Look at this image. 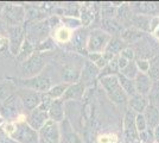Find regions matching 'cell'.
<instances>
[{
  "instance_id": "1",
  "label": "cell",
  "mask_w": 159,
  "mask_h": 143,
  "mask_svg": "<svg viewBox=\"0 0 159 143\" xmlns=\"http://www.w3.org/2000/svg\"><path fill=\"white\" fill-rule=\"evenodd\" d=\"M100 83L106 91L108 98L115 104H125L128 102V95L125 93V91L120 86L118 75H111L100 79Z\"/></svg>"
},
{
  "instance_id": "2",
  "label": "cell",
  "mask_w": 159,
  "mask_h": 143,
  "mask_svg": "<svg viewBox=\"0 0 159 143\" xmlns=\"http://www.w3.org/2000/svg\"><path fill=\"white\" fill-rule=\"evenodd\" d=\"M20 99L16 94H10L4 102L0 104V117L7 123L17 121L21 109Z\"/></svg>"
},
{
  "instance_id": "3",
  "label": "cell",
  "mask_w": 159,
  "mask_h": 143,
  "mask_svg": "<svg viewBox=\"0 0 159 143\" xmlns=\"http://www.w3.org/2000/svg\"><path fill=\"white\" fill-rule=\"evenodd\" d=\"M112 36L105 32L102 29H96L90 32L88 36V41H87V50L89 53H105L108 42L111 41Z\"/></svg>"
},
{
  "instance_id": "4",
  "label": "cell",
  "mask_w": 159,
  "mask_h": 143,
  "mask_svg": "<svg viewBox=\"0 0 159 143\" xmlns=\"http://www.w3.org/2000/svg\"><path fill=\"white\" fill-rule=\"evenodd\" d=\"M8 137L13 138L18 143H39L38 131L33 130L26 122L16 123V130Z\"/></svg>"
},
{
  "instance_id": "5",
  "label": "cell",
  "mask_w": 159,
  "mask_h": 143,
  "mask_svg": "<svg viewBox=\"0 0 159 143\" xmlns=\"http://www.w3.org/2000/svg\"><path fill=\"white\" fill-rule=\"evenodd\" d=\"M45 66V60L40 53H33L27 60L21 63V73L26 79L34 78Z\"/></svg>"
},
{
  "instance_id": "6",
  "label": "cell",
  "mask_w": 159,
  "mask_h": 143,
  "mask_svg": "<svg viewBox=\"0 0 159 143\" xmlns=\"http://www.w3.org/2000/svg\"><path fill=\"white\" fill-rule=\"evenodd\" d=\"M50 29H51V27L49 25L48 21H36V23L31 24L30 29L27 30L26 40L32 44L33 47H34L36 43H37V44H40L42 42H44L47 40Z\"/></svg>"
},
{
  "instance_id": "7",
  "label": "cell",
  "mask_w": 159,
  "mask_h": 143,
  "mask_svg": "<svg viewBox=\"0 0 159 143\" xmlns=\"http://www.w3.org/2000/svg\"><path fill=\"white\" fill-rule=\"evenodd\" d=\"M2 19L8 26H20L24 19L26 18V13L23 6L17 5H6L2 8Z\"/></svg>"
},
{
  "instance_id": "8",
  "label": "cell",
  "mask_w": 159,
  "mask_h": 143,
  "mask_svg": "<svg viewBox=\"0 0 159 143\" xmlns=\"http://www.w3.org/2000/svg\"><path fill=\"white\" fill-rule=\"evenodd\" d=\"M124 141L125 143H135L139 141V132L135 126V112L128 109L124 117Z\"/></svg>"
},
{
  "instance_id": "9",
  "label": "cell",
  "mask_w": 159,
  "mask_h": 143,
  "mask_svg": "<svg viewBox=\"0 0 159 143\" xmlns=\"http://www.w3.org/2000/svg\"><path fill=\"white\" fill-rule=\"evenodd\" d=\"M39 143H60L61 134L57 123L48 121L47 124L39 130Z\"/></svg>"
},
{
  "instance_id": "10",
  "label": "cell",
  "mask_w": 159,
  "mask_h": 143,
  "mask_svg": "<svg viewBox=\"0 0 159 143\" xmlns=\"http://www.w3.org/2000/svg\"><path fill=\"white\" fill-rule=\"evenodd\" d=\"M25 41V31L21 26H8V47L13 55L19 54V50Z\"/></svg>"
},
{
  "instance_id": "11",
  "label": "cell",
  "mask_w": 159,
  "mask_h": 143,
  "mask_svg": "<svg viewBox=\"0 0 159 143\" xmlns=\"http://www.w3.org/2000/svg\"><path fill=\"white\" fill-rule=\"evenodd\" d=\"M23 91L24 92H21L19 94L20 102H21L24 109L29 112H31L40 105L44 94L39 93V92H36V91H32V89H23Z\"/></svg>"
},
{
  "instance_id": "12",
  "label": "cell",
  "mask_w": 159,
  "mask_h": 143,
  "mask_svg": "<svg viewBox=\"0 0 159 143\" xmlns=\"http://www.w3.org/2000/svg\"><path fill=\"white\" fill-rule=\"evenodd\" d=\"M20 83L24 85L29 89H32L39 93H48V91L51 88V80L45 76H34L25 80H20Z\"/></svg>"
},
{
  "instance_id": "13",
  "label": "cell",
  "mask_w": 159,
  "mask_h": 143,
  "mask_svg": "<svg viewBox=\"0 0 159 143\" xmlns=\"http://www.w3.org/2000/svg\"><path fill=\"white\" fill-rule=\"evenodd\" d=\"M49 119L50 118H49V113L47 111H43L39 107H37V109H34L29 113V116L26 118V123L33 130L39 131L47 124Z\"/></svg>"
},
{
  "instance_id": "14",
  "label": "cell",
  "mask_w": 159,
  "mask_h": 143,
  "mask_svg": "<svg viewBox=\"0 0 159 143\" xmlns=\"http://www.w3.org/2000/svg\"><path fill=\"white\" fill-rule=\"evenodd\" d=\"M134 83H135V89L137 93L141 95H147L151 91L152 87V79L146 74V73H138V75L134 79Z\"/></svg>"
},
{
  "instance_id": "15",
  "label": "cell",
  "mask_w": 159,
  "mask_h": 143,
  "mask_svg": "<svg viewBox=\"0 0 159 143\" xmlns=\"http://www.w3.org/2000/svg\"><path fill=\"white\" fill-rule=\"evenodd\" d=\"M64 112H66V110H64V102L62 99L53 100L51 106H50V109L48 111L50 121H52L55 123L63 122L66 119L64 118Z\"/></svg>"
},
{
  "instance_id": "16",
  "label": "cell",
  "mask_w": 159,
  "mask_h": 143,
  "mask_svg": "<svg viewBox=\"0 0 159 143\" xmlns=\"http://www.w3.org/2000/svg\"><path fill=\"white\" fill-rule=\"evenodd\" d=\"M128 105H129V109L132 110L133 112L139 115V113L145 112L146 107L150 105V102H148V99L146 98L145 95L137 93L135 95H133L128 99Z\"/></svg>"
},
{
  "instance_id": "17",
  "label": "cell",
  "mask_w": 159,
  "mask_h": 143,
  "mask_svg": "<svg viewBox=\"0 0 159 143\" xmlns=\"http://www.w3.org/2000/svg\"><path fill=\"white\" fill-rule=\"evenodd\" d=\"M83 93H84V85L82 82L73 83V85H69V87L66 91L64 95L62 97V100L63 102L79 100L83 97Z\"/></svg>"
},
{
  "instance_id": "18",
  "label": "cell",
  "mask_w": 159,
  "mask_h": 143,
  "mask_svg": "<svg viewBox=\"0 0 159 143\" xmlns=\"http://www.w3.org/2000/svg\"><path fill=\"white\" fill-rule=\"evenodd\" d=\"M143 115L145 116L146 123H147V128H148V129H156L159 125V109L158 107H156V106H153V105H148Z\"/></svg>"
},
{
  "instance_id": "19",
  "label": "cell",
  "mask_w": 159,
  "mask_h": 143,
  "mask_svg": "<svg viewBox=\"0 0 159 143\" xmlns=\"http://www.w3.org/2000/svg\"><path fill=\"white\" fill-rule=\"evenodd\" d=\"M100 74L99 68L95 66V63L90 61H87L84 63V67L82 69V73H81V82L84 85V82L87 81H92L93 79L98 78Z\"/></svg>"
},
{
  "instance_id": "20",
  "label": "cell",
  "mask_w": 159,
  "mask_h": 143,
  "mask_svg": "<svg viewBox=\"0 0 159 143\" xmlns=\"http://www.w3.org/2000/svg\"><path fill=\"white\" fill-rule=\"evenodd\" d=\"M124 49H125V42L122 41L120 37L114 36L111 38V41L108 42L106 49H105V53L111 54L113 56H119Z\"/></svg>"
},
{
  "instance_id": "21",
  "label": "cell",
  "mask_w": 159,
  "mask_h": 143,
  "mask_svg": "<svg viewBox=\"0 0 159 143\" xmlns=\"http://www.w3.org/2000/svg\"><path fill=\"white\" fill-rule=\"evenodd\" d=\"M131 23L137 30H143V31H150L151 30V19L147 16L143 14H134L131 18Z\"/></svg>"
},
{
  "instance_id": "22",
  "label": "cell",
  "mask_w": 159,
  "mask_h": 143,
  "mask_svg": "<svg viewBox=\"0 0 159 143\" xmlns=\"http://www.w3.org/2000/svg\"><path fill=\"white\" fill-rule=\"evenodd\" d=\"M118 78H119L120 86H121L122 89L125 91V93L128 95V98H131V97L137 94V89H135V83H134V80L128 79V78L124 76V75L120 74V73L118 74Z\"/></svg>"
},
{
  "instance_id": "23",
  "label": "cell",
  "mask_w": 159,
  "mask_h": 143,
  "mask_svg": "<svg viewBox=\"0 0 159 143\" xmlns=\"http://www.w3.org/2000/svg\"><path fill=\"white\" fill-rule=\"evenodd\" d=\"M69 85L68 83H58V85H55L51 88L48 91L47 94L52 99V100H56V99H62V97L64 95L66 91L68 89Z\"/></svg>"
},
{
  "instance_id": "24",
  "label": "cell",
  "mask_w": 159,
  "mask_h": 143,
  "mask_svg": "<svg viewBox=\"0 0 159 143\" xmlns=\"http://www.w3.org/2000/svg\"><path fill=\"white\" fill-rule=\"evenodd\" d=\"M102 27H103L105 32H107L111 36L121 34V24H119V21H115L114 19H103Z\"/></svg>"
},
{
  "instance_id": "25",
  "label": "cell",
  "mask_w": 159,
  "mask_h": 143,
  "mask_svg": "<svg viewBox=\"0 0 159 143\" xmlns=\"http://www.w3.org/2000/svg\"><path fill=\"white\" fill-rule=\"evenodd\" d=\"M141 37H143V32L137 29H127L121 34V40L124 42H128V43L139 41Z\"/></svg>"
},
{
  "instance_id": "26",
  "label": "cell",
  "mask_w": 159,
  "mask_h": 143,
  "mask_svg": "<svg viewBox=\"0 0 159 143\" xmlns=\"http://www.w3.org/2000/svg\"><path fill=\"white\" fill-rule=\"evenodd\" d=\"M63 123L66 124L64 128H63V136H64V141L66 143H82L80 137L73 131V128L70 126V124L66 122V121H63Z\"/></svg>"
},
{
  "instance_id": "27",
  "label": "cell",
  "mask_w": 159,
  "mask_h": 143,
  "mask_svg": "<svg viewBox=\"0 0 159 143\" xmlns=\"http://www.w3.org/2000/svg\"><path fill=\"white\" fill-rule=\"evenodd\" d=\"M87 41H88V38H87V35L84 30H76V32L73 35L74 44H75V45L77 47V49H80V50L84 47V45L87 47Z\"/></svg>"
},
{
  "instance_id": "28",
  "label": "cell",
  "mask_w": 159,
  "mask_h": 143,
  "mask_svg": "<svg viewBox=\"0 0 159 143\" xmlns=\"http://www.w3.org/2000/svg\"><path fill=\"white\" fill-rule=\"evenodd\" d=\"M33 49H34V47H33L32 44H31V43L25 38V41H24V43H23V45H21V48H20V50H19L18 59H19V60H24V61L27 60V59L32 55Z\"/></svg>"
},
{
  "instance_id": "29",
  "label": "cell",
  "mask_w": 159,
  "mask_h": 143,
  "mask_svg": "<svg viewBox=\"0 0 159 143\" xmlns=\"http://www.w3.org/2000/svg\"><path fill=\"white\" fill-rule=\"evenodd\" d=\"M148 102H150V105H153L156 107H158L159 104V80L154 81L152 83V87H151V91L148 93Z\"/></svg>"
},
{
  "instance_id": "30",
  "label": "cell",
  "mask_w": 159,
  "mask_h": 143,
  "mask_svg": "<svg viewBox=\"0 0 159 143\" xmlns=\"http://www.w3.org/2000/svg\"><path fill=\"white\" fill-rule=\"evenodd\" d=\"M138 73H139V69H138L137 63L134 61H131L125 68L120 72V74H122L124 76L128 78V79H132V80L135 79V76L138 75Z\"/></svg>"
},
{
  "instance_id": "31",
  "label": "cell",
  "mask_w": 159,
  "mask_h": 143,
  "mask_svg": "<svg viewBox=\"0 0 159 143\" xmlns=\"http://www.w3.org/2000/svg\"><path fill=\"white\" fill-rule=\"evenodd\" d=\"M157 8H158V6L156 4H153V2H140V4L135 5V10L143 16L153 13V12L157 11Z\"/></svg>"
},
{
  "instance_id": "32",
  "label": "cell",
  "mask_w": 159,
  "mask_h": 143,
  "mask_svg": "<svg viewBox=\"0 0 159 143\" xmlns=\"http://www.w3.org/2000/svg\"><path fill=\"white\" fill-rule=\"evenodd\" d=\"M148 76L154 81L159 80V57L156 56L150 61V69H148Z\"/></svg>"
},
{
  "instance_id": "33",
  "label": "cell",
  "mask_w": 159,
  "mask_h": 143,
  "mask_svg": "<svg viewBox=\"0 0 159 143\" xmlns=\"http://www.w3.org/2000/svg\"><path fill=\"white\" fill-rule=\"evenodd\" d=\"M139 141L141 143H152L154 141V132L152 129H147L139 132Z\"/></svg>"
},
{
  "instance_id": "34",
  "label": "cell",
  "mask_w": 159,
  "mask_h": 143,
  "mask_svg": "<svg viewBox=\"0 0 159 143\" xmlns=\"http://www.w3.org/2000/svg\"><path fill=\"white\" fill-rule=\"evenodd\" d=\"M62 21L66 24L68 27H70V29H77L82 25V23L80 19H76V18H74V17H63L62 18Z\"/></svg>"
},
{
  "instance_id": "35",
  "label": "cell",
  "mask_w": 159,
  "mask_h": 143,
  "mask_svg": "<svg viewBox=\"0 0 159 143\" xmlns=\"http://www.w3.org/2000/svg\"><path fill=\"white\" fill-rule=\"evenodd\" d=\"M135 126H137L138 132H141V131L147 129V123H146L145 116L143 113L135 115Z\"/></svg>"
},
{
  "instance_id": "36",
  "label": "cell",
  "mask_w": 159,
  "mask_h": 143,
  "mask_svg": "<svg viewBox=\"0 0 159 143\" xmlns=\"http://www.w3.org/2000/svg\"><path fill=\"white\" fill-rule=\"evenodd\" d=\"M81 17H82V25H89L92 21H94V12H92L90 10H83L81 12Z\"/></svg>"
},
{
  "instance_id": "37",
  "label": "cell",
  "mask_w": 159,
  "mask_h": 143,
  "mask_svg": "<svg viewBox=\"0 0 159 143\" xmlns=\"http://www.w3.org/2000/svg\"><path fill=\"white\" fill-rule=\"evenodd\" d=\"M70 37V32L68 30V27H61L56 34V38L60 42H66Z\"/></svg>"
},
{
  "instance_id": "38",
  "label": "cell",
  "mask_w": 159,
  "mask_h": 143,
  "mask_svg": "<svg viewBox=\"0 0 159 143\" xmlns=\"http://www.w3.org/2000/svg\"><path fill=\"white\" fill-rule=\"evenodd\" d=\"M120 56H122V57H125L127 61H133L134 60V57H135V53H134V49L132 48H125L122 51H121V54Z\"/></svg>"
},
{
  "instance_id": "39",
  "label": "cell",
  "mask_w": 159,
  "mask_h": 143,
  "mask_svg": "<svg viewBox=\"0 0 159 143\" xmlns=\"http://www.w3.org/2000/svg\"><path fill=\"white\" fill-rule=\"evenodd\" d=\"M135 63H137V67L140 70V73L148 72V69H150V61H147V60H139L138 59L135 61Z\"/></svg>"
},
{
  "instance_id": "40",
  "label": "cell",
  "mask_w": 159,
  "mask_h": 143,
  "mask_svg": "<svg viewBox=\"0 0 159 143\" xmlns=\"http://www.w3.org/2000/svg\"><path fill=\"white\" fill-rule=\"evenodd\" d=\"M53 47L52 44V41L50 40V38H47L44 42H42L39 44V47H38V51H44V50H49V49H51Z\"/></svg>"
},
{
  "instance_id": "41",
  "label": "cell",
  "mask_w": 159,
  "mask_h": 143,
  "mask_svg": "<svg viewBox=\"0 0 159 143\" xmlns=\"http://www.w3.org/2000/svg\"><path fill=\"white\" fill-rule=\"evenodd\" d=\"M100 143H115L116 142V137L114 135H103V136H100L99 138Z\"/></svg>"
},
{
  "instance_id": "42",
  "label": "cell",
  "mask_w": 159,
  "mask_h": 143,
  "mask_svg": "<svg viewBox=\"0 0 159 143\" xmlns=\"http://www.w3.org/2000/svg\"><path fill=\"white\" fill-rule=\"evenodd\" d=\"M60 21H61V18L58 16H52V17H50V18L48 19V23H49V25H50L51 29L55 26H57V25L60 24Z\"/></svg>"
},
{
  "instance_id": "43",
  "label": "cell",
  "mask_w": 159,
  "mask_h": 143,
  "mask_svg": "<svg viewBox=\"0 0 159 143\" xmlns=\"http://www.w3.org/2000/svg\"><path fill=\"white\" fill-rule=\"evenodd\" d=\"M128 63H129V61H127L125 57H122V56H120V55L118 56V67H119L120 72L125 68Z\"/></svg>"
},
{
  "instance_id": "44",
  "label": "cell",
  "mask_w": 159,
  "mask_h": 143,
  "mask_svg": "<svg viewBox=\"0 0 159 143\" xmlns=\"http://www.w3.org/2000/svg\"><path fill=\"white\" fill-rule=\"evenodd\" d=\"M8 97V93H7V89L5 87H0V104L4 102Z\"/></svg>"
},
{
  "instance_id": "45",
  "label": "cell",
  "mask_w": 159,
  "mask_h": 143,
  "mask_svg": "<svg viewBox=\"0 0 159 143\" xmlns=\"http://www.w3.org/2000/svg\"><path fill=\"white\" fill-rule=\"evenodd\" d=\"M0 143H18V142H16L13 138H11V137L4 136L0 138Z\"/></svg>"
},
{
  "instance_id": "46",
  "label": "cell",
  "mask_w": 159,
  "mask_h": 143,
  "mask_svg": "<svg viewBox=\"0 0 159 143\" xmlns=\"http://www.w3.org/2000/svg\"><path fill=\"white\" fill-rule=\"evenodd\" d=\"M153 132H154V141L157 143H159V125L153 130Z\"/></svg>"
}]
</instances>
